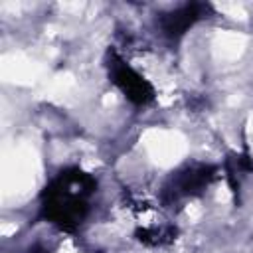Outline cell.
Listing matches in <instances>:
<instances>
[{"label": "cell", "mask_w": 253, "mask_h": 253, "mask_svg": "<svg viewBox=\"0 0 253 253\" xmlns=\"http://www.w3.org/2000/svg\"><path fill=\"white\" fill-rule=\"evenodd\" d=\"M95 182L81 170L61 172L57 180L43 194L45 217L63 229L75 227L87 210V196L93 192Z\"/></svg>", "instance_id": "1"}, {"label": "cell", "mask_w": 253, "mask_h": 253, "mask_svg": "<svg viewBox=\"0 0 253 253\" xmlns=\"http://www.w3.org/2000/svg\"><path fill=\"white\" fill-rule=\"evenodd\" d=\"M111 75H113V81L123 89V93L134 101V103H146L152 99V87L130 67L126 65L123 59H117L113 57V63H111Z\"/></svg>", "instance_id": "2"}, {"label": "cell", "mask_w": 253, "mask_h": 253, "mask_svg": "<svg viewBox=\"0 0 253 253\" xmlns=\"http://www.w3.org/2000/svg\"><path fill=\"white\" fill-rule=\"evenodd\" d=\"M200 10H202L200 4L182 6L180 10H176L174 14H170V16L164 18V30H166L170 36H178V34L186 32V30L200 18Z\"/></svg>", "instance_id": "3"}]
</instances>
